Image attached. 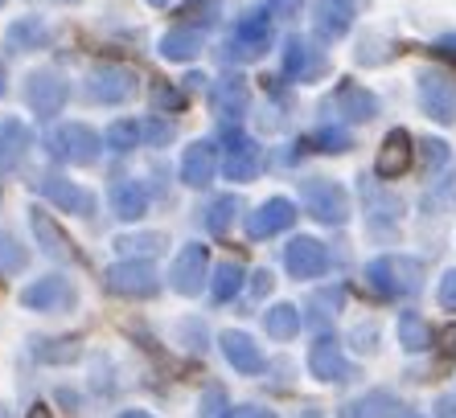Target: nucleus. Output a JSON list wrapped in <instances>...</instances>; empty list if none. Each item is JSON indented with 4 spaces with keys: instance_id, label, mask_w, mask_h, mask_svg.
Listing matches in <instances>:
<instances>
[{
    "instance_id": "nucleus-4",
    "label": "nucleus",
    "mask_w": 456,
    "mask_h": 418,
    "mask_svg": "<svg viewBox=\"0 0 456 418\" xmlns=\"http://www.w3.org/2000/svg\"><path fill=\"white\" fill-rule=\"evenodd\" d=\"M313 366H317L321 377H341L346 374V366H341V357L333 353V349H317V353H313Z\"/></svg>"
},
{
    "instance_id": "nucleus-6",
    "label": "nucleus",
    "mask_w": 456,
    "mask_h": 418,
    "mask_svg": "<svg viewBox=\"0 0 456 418\" xmlns=\"http://www.w3.org/2000/svg\"><path fill=\"white\" fill-rule=\"evenodd\" d=\"M272 328H276V333H292V316H288V312H280L276 320H272Z\"/></svg>"
},
{
    "instance_id": "nucleus-2",
    "label": "nucleus",
    "mask_w": 456,
    "mask_h": 418,
    "mask_svg": "<svg viewBox=\"0 0 456 418\" xmlns=\"http://www.w3.org/2000/svg\"><path fill=\"white\" fill-rule=\"evenodd\" d=\"M407 160H411V144H407V136H391L387 140V152L379 157V173L382 177H395V173H403Z\"/></svg>"
},
{
    "instance_id": "nucleus-7",
    "label": "nucleus",
    "mask_w": 456,
    "mask_h": 418,
    "mask_svg": "<svg viewBox=\"0 0 456 418\" xmlns=\"http://www.w3.org/2000/svg\"><path fill=\"white\" fill-rule=\"evenodd\" d=\"M444 349H448V353H456V328H448V333H444Z\"/></svg>"
},
{
    "instance_id": "nucleus-8",
    "label": "nucleus",
    "mask_w": 456,
    "mask_h": 418,
    "mask_svg": "<svg viewBox=\"0 0 456 418\" xmlns=\"http://www.w3.org/2000/svg\"><path fill=\"white\" fill-rule=\"evenodd\" d=\"M29 418H53V414H50L45 406H33V410H29Z\"/></svg>"
},
{
    "instance_id": "nucleus-9",
    "label": "nucleus",
    "mask_w": 456,
    "mask_h": 418,
    "mask_svg": "<svg viewBox=\"0 0 456 418\" xmlns=\"http://www.w3.org/2000/svg\"><path fill=\"white\" fill-rule=\"evenodd\" d=\"M119 418H149V414H140V410H127V414H119Z\"/></svg>"
},
{
    "instance_id": "nucleus-5",
    "label": "nucleus",
    "mask_w": 456,
    "mask_h": 418,
    "mask_svg": "<svg viewBox=\"0 0 456 418\" xmlns=\"http://www.w3.org/2000/svg\"><path fill=\"white\" fill-rule=\"evenodd\" d=\"M231 418H276V414H272V410H264V406H239Z\"/></svg>"
},
{
    "instance_id": "nucleus-1",
    "label": "nucleus",
    "mask_w": 456,
    "mask_h": 418,
    "mask_svg": "<svg viewBox=\"0 0 456 418\" xmlns=\"http://www.w3.org/2000/svg\"><path fill=\"white\" fill-rule=\"evenodd\" d=\"M395 398L391 394H370L362 398V402H354V406H346V414L341 418H395Z\"/></svg>"
},
{
    "instance_id": "nucleus-3",
    "label": "nucleus",
    "mask_w": 456,
    "mask_h": 418,
    "mask_svg": "<svg viewBox=\"0 0 456 418\" xmlns=\"http://www.w3.org/2000/svg\"><path fill=\"white\" fill-rule=\"evenodd\" d=\"M226 353H231V361L239 369H247V374H251V369H259V353L247 345L243 336H226Z\"/></svg>"
}]
</instances>
